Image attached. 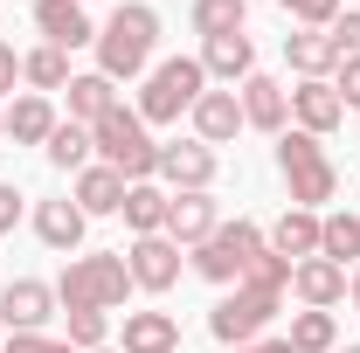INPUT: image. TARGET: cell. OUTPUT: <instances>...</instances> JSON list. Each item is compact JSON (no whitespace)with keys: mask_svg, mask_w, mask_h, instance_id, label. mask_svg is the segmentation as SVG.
<instances>
[{"mask_svg":"<svg viewBox=\"0 0 360 353\" xmlns=\"http://www.w3.org/2000/svg\"><path fill=\"white\" fill-rule=\"evenodd\" d=\"M153 49H160V14H153L146 0L111 7V21L97 28V77L132 84V77H146V70H153Z\"/></svg>","mask_w":360,"mask_h":353,"instance_id":"6da1fadb","label":"cell"},{"mask_svg":"<svg viewBox=\"0 0 360 353\" xmlns=\"http://www.w3.org/2000/svg\"><path fill=\"white\" fill-rule=\"evenodd\" d=\"M125 298H132L125 250H90V257H70L63 277H56V305H63V312H118Z\"/></svg>","mask_w":360,"mask_h":353,"instance_id":"7a4b0ae2","label":"cell"},{"mask_svg":"<svg viewBox=\"0 0 360 353\" xmlns=\"http://www.w3.org/2000/svg\"><path fill=\"white\" fill-rule=\"evenodd\" d=\"M201 90H208V70H201V56H167V63H153L146 70V90H139V118L146 125H180L194 104H201Z\"/></svg>","mask_w":360,"mask_h":353,"instance_id":"3957f363","label":"cell"},{"mask_svg":"<svg viewBox=\"0 0 360 353\" xmlns=\"http://www.w3.org/2000/svg\"><path fill=\"white\" fill-rule=\"evenodd\" d=\"M90 146H97L104 167H118L125 180H153V174H160V139H153V125L139 118L132 104L104 111V118L90 125Z\"/></svg>","mask_w":360,"mask_h":353,"instance_id":"277c9868","label":"cell"},{"mask_svg":"<svg viewBox=\"0 0 360 353\" xmlns=\"http://www.w3.org/2000/svg\"><path fill=\"white\" fill-rule=\"evenodd\" d=\"M277 174H284V187H291V208H312L319 201H333L340 194V167L326 160V146H319L312 132H277Z\"/></svg>","mask_w":360,"mask_h":353,"instance_id":"5b68a950","label":"cell"},{"mask_svg":"<svg viewBox=\"0 0 360 353\" xmlns=\"http://www.w3.org/2000/svg\"><path fill=\"white\" fill-rule=\"evenodd\" d=\"M264 250H270V243H264V229L236 215V222H222V229H215V236L194 250V270H201L208 284H243V277H250V264H257Z\"/></svg>","mask_w":360,"mask_h":353,"instance_id":"8992f818","label":"cell"},{"mask_svg":"<svg viewBox=\"0 0 360 353\" xmlns=\"http://www.w3.org/2000/svg\"><path fill=\"white\" fill-rule=\"evenodd\" d=\"M270 319H277V291H257V284H236L222 305L208 312V333L222 340V347H250L257 333H264Z\"/></svg>","mask_w":360,"mask_h":353,"instance_id":"52a82bcc","label":"cell"},{"mask_svg":"<svg viewBox=\"0 0 360 353\" xmlns=\"http://www.w3.org/2000/svg\"><path fill=\"white\" fill-rule=\"evenodd\" d=\"M215 174H222L215 146H201V139H167V146H160V174H153V180H160L167 194H208Z\"/></svg>","mask_w":360,"mask_h":353,"instance_id":"ba28073f","label":"cell"},{"mask_svg":"<svg viewBox=\"0 0 360 353\" xmlns=\"http://www.w3.org/2000/svg\"><path fill=\"white\" fill-rule=\"evenodd\" d=\"M125 270H132V291H174L180 284V243L174 236H132V250H125Z\"/></svg>","mask_w":360,"mask_h":353,"instance_id":"9c48e42d","label":"cell"},{"mask_svg":"<svg viewBox=\"0 0 360 353\" xmlns=\"http://www.w3.org/2000/svg\"><path fill=\"white\" fill-rule=\"evenodd\" d=\"M49 319H56V284H42V277L0 284V326L7 333H42Z\"/></svg>","mask_w":360,"mask_h":353,"instance_id":"30bf717a","label":"cell"},{"mask_svg":"<svg viewBox=\"0 0 360 353\" xmlns=\"http://www.w3.org/2000/svg\"><path fill=\"white\" fill-rule=\"evenodd\" d=\"M291 125L298 132H340L347 125V104H340V90H333V77H298V90H291Z\"/></svg>","mask_w":360,"mask_h":353,"instance_id":"8fae6325","label":"cell"},{"mask_svg":"<svg viewBox=\"0 0 360 353\" xmlns=\"http://www.w3.org/2000/svg\"><path fill=\"white\" fill-rule=\"evenodd\" d=\"M35 28H42L49 49H97V28H90L84 0H35Z\"/></svg>","mask_w":360,"mask_h":353,"instance_id":"7c38bea8","label":"cell"},{"mask_svg":"<svg viewBox=\"0 0 360 353\" xmlns=\"http://www.w3.org/2000/svg\"><path fill=\"white\" fill-rule=\"evenodd\" d=\"M236 97H243V125H257V132H284L291 125V90L277 84V77H243L236 84Z\"/></svg>","mask_w":360,"mask_h":353,"instance_id":"4fadbf2b","label":"cell"},{"mask_svg":"<svg viewBox=\"0 0 360 353\" xmlns=\"http://www.w3.org/2000/svg\"><path fill=\"white\" fill-rule=\"evenodd\" d=\"M291 291H298L305 312H333L347 298V270L333 264V257H305V264H291Z\"/></svg>","mask_w":360,"mask_h":353,"instance_id":"5bb4252c","label":"cell"},{"mask_svg":"<svg viewBox=\"0 0 360 353\" xmlns=\"http://www.w3.org/2000/svg\"><path fill=\"white\" fill-rule=\"evenodd\" d=\"M215 229H222V208H215V194H174V208H167V236H174L180 250H201Z\"/></svg>","mask_w":360,"mask_h":353,"instance_id":"9a60e30c","label":"cell"},{"mask_svg":"<svg viewBox=\"0 0 360 353\" xmlns=\"http://www.w3.org/2000/svg\"><path fill=\"white\" fill-rule=\"evenodd\" d=\"M201 70H208V84L236 90L243 77H257V42L250 35H215V42H201Z\"/></svg>","mask_w":360,"mask_h":353,"instance_id":"2e32d148","label":"cell"},{"mask_svg":"<svg viewBox=\"0 0 360 353\" xmlns=\"http://www.w3.org/2000/svg\"><path fill=\"white\" fill-rule=\"evenodd\" d=\"M187 118H194V139L201 146H229V139L243 132V97L236 90H201V104Z\"/></svg>","mask_w":360,"mask_h":353,"instance_id":"e0dca14e","label":"cell"},{"mask_svg":"<svg viewBox=\"0 0 360 353\" xmlns=\"http://www.w3.org/2000/svg\"><path fill=\"white\" fill-rule=\"evenodd\" d=\"M125 187H132V180L118 174V167L90 160L84 174H77V187H70V201H77L84 215H118V208H125Z\"/></svg>","mask_w":360,"mask_h":353,"instance_id":"ac0fdd59","label":"cell"},{"mask_svg":"<svg viewBox=\"0 0 360 353\" xmlns=\"http://www.w3.org/2000/svg\"><path fill=\"white\" fill-rule=\"evenodd\" d=\"M56 125H63V118H56V104H49L42 90H21V97L7 104V139H14V146H49Z\"/></svg>","mask_w":360,"mask_h":353,"instance_id":"d6986e66","label":"cell"},{"mask_svg":"<svg viewBox=\"0 0 360 353\" xmlns=\"http://www.w3.org/2000/svg\"><path fill=\"white\" fill-rule=\"evenodd\" d=\"M167 208H174V194H167L160 180H132L118 215H125V229H132V236H167Z\"/></svg>","mask_w":360,"mask_h":353,"instance_id":"ffe728a7","label":"cell"},{"mask_svg":"<svg viewBox=\"0 0 360 353\" xmlns=\"http://www.w3.org/2000/svg\"><path fill=\"white\" fill-rule=\"evenodd\" d=\"M84 229H90V215L77 201H42V208H35V236H42L49 250H63V257L84 250Z\"/></svg>","mask_w":360,"mask_h":353,"instance_id":"44dd1931","label":"cell"},{"mask_svg":"<svg viewBox=\"0 0 360 353\" xmlns=\"http://www.w3.org/2000/svg\"><path fill=\"white\" fill-rule=\"evenodd\" d=\"M118 353H180V319L174 312H125V347Z\"/></svg>","mask_w":360,"mask_h":353,"instance_id":"7402d4cb","label":"cell"},{"mask_svg":"<svg viewBox=\"0 0 360 353\" xmlns=\"http://www.w3.org/2000/svg\"><path fill=\"white\" fill-rule=\"evenodd\" d=\"M284 63H291L298 77H333V70H340V49H333L326 28H291V35H284Z\"/></svg>","mask_w":360,"mask_h":353,"instance_id":"603a6c76","label":"cell"},{"mask_svg":"<svg viewBox=\"0 0 360 353\" xmlns=\"http://www.w3.org/2000/svg\"><path fill=\"white\" fill-rule=\"evenodd\" d=\"M277 257H291V264H305V257H319V215L312 208H284L277 215V229L264 236Z\"/></svg>","mask_w":360,"mask_h":353,"instance_id":"cb8c5ba5","label":"cell"},{"mask_svg":"<svg viewBox=\"0 0 360 353\" xmlns=\"http://www.w3.org/2000/svg\"><path fill=\"white\" fill-rule=\"evenodd\" d=\"M125 97H118V84L111 77H97V70H84V77H70V118L77 125H97L104 111H118Z\"/></svg>","mask_w":360,"mask_h":353,"instance_id":"d4e9b609","label":"cell"},{"mask_svg":"<svg viewBox=\"0 0 360 353\" xmlns=\"http://www.w3.org/2000/svg\"><path fill=\"white\" fill-rule=\"evenodd\" d=\"M42 153H49V167H63V174H84L97 146H90V125H77V118H63V125L49 132V146H42Z\"/></svg>","mask_w":360,"mask_h":353,"instance_id":"484cf974","label":"cell"},{"mask_svg":"<svg viewBox=\"0 0 360 353\" xmlns=\"http://www.w3.org/2000/svg\"><path fill=\"white\" fill-rule=\"evenodd\" d=\"M319 257H333L340 270L354 264V257H360V215H347V208L319 215Z\"/></svg>","mask_w":360,"mask_h":353,"instance_id":"4316f807","label":"cell"},{"mask_svg":"<svg viewBox=\"0 0 360 353\" xmlns=\"http://www.w3.org/2000/svg\"><path fill=\"white\" fill-rule=\"evenodd\" d=\"M291 353H333L340 347V319L333 312H291Z\"/></svg>","mask_w":360,"mask_h":353,"instance_id":"83f0119b","label":"cell"},{"mask_svg":"<svg viewBox=\"0 0 360 353\" xmlns=\"http://www.w3.org/2000/svg\"><path fill=\"white\" fill-rule=\"evenodd\" d=\"M21 84H28V90H42V97H49V90H70V56H63V49H28V56H21Z\"/></svg>","mask_w":360,"mask_h":353,"instance_id":"f1b7e54d","label":"cell"},{"mask_svg":"<svg viewBox=\"0 0 360 353\" xmlns=\"http://www.w3.org/2000/svg\"><path fill=\"white\" fill-rule=\"evenodd\" d=\"M243 14H250V0H194V35L201 42H215V35H243Z\"/></svg>","mask_w":360,"mask_h":353,"instance_id":"f546056e","label":"cell"},{"mask_svg":"<svg viewBox=\"0 0 360 353\" xmlns=\"http://www.w3.org/2000/svg\"><path fill=\"white\" fill-rule=\"evenodd\" d=\"M63 319H70V347L77 353H97L111 340V312H63Z\"/></svg>","mask_w":360,"mask_h":353,"instance_id":"4dcf8cb0","label":"cell"},{"mask_svg":"<svg viewBox=\"0 0 360 353\" xmlns=\"http://www.w3.org/2000/svg\"><path fill=\"white\" fill-rule=\"evenodd\" d=\"M243 284H257V291H277V298H284V291H291V257L264 250V257L250 264V277H243Z\"/></svg>","mask_w":360,"mask_h":353,"instance_id":"1f68e13d","label":"cell"},{"mask_svg":"<svg viewBox=\"0 0 360 353\" xmlns=\"http://www.w3.org/2000/svg\"><path fill=\"white\" fill-rule=\"evenodd\" d=\"M277 7H284L298 28H333V21H340V0H277Z\"/></svg>","mask_w":360,"mask_h":353,"instance_id":"d6a6232c","label":"cell"},{"mask_svg":"<svg viewBox=\"0 0 360 353\" xmlns=\"http://www.w3.org/2000/svg\"><path fill=\"white\" fill-rule=\"evenodd\" d=\"M0 353H77L70 340H49V333H7Z\"/></svg>","mask_w":360,"mask_h":353,"instance_id":"836d02e7","label":"cell"},{"mask_svg":"<svg viewBox=\"0 0 360 353\" xmlns=\"http://www.w3.org/2000/svg\"><path fill=\"white\" fill-rule=\"evenodd\" d=\"M326 35H333V49H340V63H347V56H360V7H354V14H340Z\"/></svg>","mask_w":360,"mask_h":353,"instance_id":"e575fe53","label":"cell"},{"mask_svg":"<svg viewBox=\"0 0 360 353\" xmlns=\"http://www.w3.org/2000/svg\"><path fill=\"white\" fill-rule=\"evenodd\" d=\"M333 90H340V104H347V111H360V56H347V63L333 70Z\"/></svg>","mask_w":360,"mask_h":353,"instance_id":"d590c367","label":"cell"},{"mask_svg":"<svg viewBox=\"0 0 360 353\" xmlns=\"http://www.w3.org/2000/svg\"><path fill=\"white\" fill-rule=\"evenodd\" d=\"M21 222V194H14V180H0V236Z\"/></svg>","mask_w":360,"mask_h":353,"instance_id":"8d00e7d4","label":"cell"},{"mask_svg":"<svg viewBox=\"0 0 360 353\" xmlns=\"http://www.w3.org/2000/svg\"><path fill=\"white\" fill-rule=\"evenodd\" d=\"M21 84V56H14V42H0V97Z\"/></svg>","mask_w":360,"mask_h":353,"instance_id":"74e56055","label":"cell"},{"mask_svg":"<svg viewBox=\"0 0 360 353\" xmlns=\"http://www.w3.org/2000/svg\"><path fill=\"white\" fill-rule=\"evenodd\" d=\"M229 353H291V340H250V347H229Z\"/></svg>","mask_w":360,"mask_h":353,"instance_id":"f35d334b","label":"cell"},{"mask_svg":"<svg viewBox=\"0 0 360 353\" xmlns=\"http://www.w3.org/2000/svg\"><path fill=\"white\" fill-rule=\"evenodd\" d=\"M347 298H354V312H360V264L347 270Z\"/></svg>","mask_w":360,"mask_h":353,"instance_id":"ab89813d","label":"cell"},{"mask_svg":"<svg viewBox=\"0 0 360 353\" xmlns=\"http://www.w3.org/2000/svg\"><path fill=\"white\" fill-rule=\"evenodd\" d=\"M0 139H7V111H0Z\"/></svg>","mask_w":360,"mask_h":353,"instance_id":"60d3db41","label":"cell"},{"mask_svg":"<svg viewBox=\"0 0 360 353\" xmlns=\"http://www.w3.org/2000/svg\"><path fill=\"white\" fill-rule=\"evenodd\" d=\"M333 353H360V347H333Z\"/></svg>","mask_w":360,"mask_h":353,"instance_id":"b9f144b4","label":"cell"},{"mask_svg":"<svg viewBox=\"0 0 360 353\" xmlns=\"http://www.w3.org/2000/svg\"><path fill=\"white\" fill-rule=\"evenodd\" d=\"M97 353H118V347H97Z\"/></svg>","mask_w":360,"mask_h":353,"instance_id":"7bdbcfd3","label":"cell"},{"mask_svg":"<svg viewBox=\"0 0 360 353\" xmlns=\"http://www.w3.org/2000/svg\"><path fill=\"white\" fill-rule=\"evenodd\" d=\"M0 340H7V326H0Z\"/></svg>","mask_w":360,"mask_h":353,"instance_id":"ee69618b","label":"cell"}]
</instances>
